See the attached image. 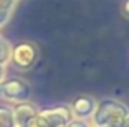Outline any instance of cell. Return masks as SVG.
<instances>
[{
	"label": "cell",
	"instance_id": "6da1fadb",
	"mask_svg": "<svg viewBox=\"0 0 129 127\" xmlns=\"http://www.w3.org/2000/svg\"><path fill=\"white\" fill-rule=\"evenodd\" d=\"M123 12L129 17V0H125L123 2Z\"/></svg>",
	"mask_w": 129,
	"mask_h": 127
}]
</instances>
